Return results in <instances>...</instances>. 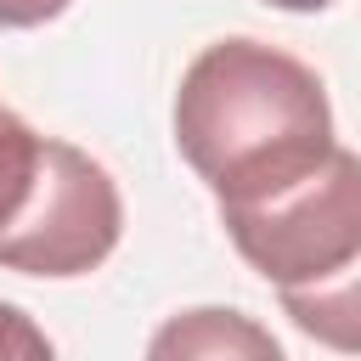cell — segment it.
I'll use <instances>...</instances> for the list:
<instances>
[{"mask_svg": "<svg viewBox=\"0 0 361 361\" xmlns=\"http://www.w3.org/2000/svg\"><path fill=\"white\" fill-rule=\"evenodd\" d=\"M39 164H45V135L23 118V113H11V107H0V231L17 220V209L28 203V192H34V180H39Z\"/></svg>", "mask_w": 361, "mask_h": 361, "instance_id": "8992f818", "label": "cell"}, {"mask_svg": "<svg viewBox=\"0 0 361 361\" xmlns=\"http://www.w3.org/2000/svg\"><path fill=\"white\" fill-rule=\"evenodd\" d=\"M175 147L220 209H254L333 158V102L310 62L231 34L203 45L175 90Z\"/></svg>", "mask_w": 361, "mask_h": 361, "instance_id": "6da1fadb", "label": "cell"}, {"mask_svg": "<svg viewBox=\"0 0 361 361\" xmlns=\"http://www.w3.org/2000/svg\"><path fill=\"white\" fill-rule=\"evenodd\" d=\"M141 361H288L265 322L231 305H192L152 327Z\"/></svg>", "mask_w": 361, "mask_h": 361, "instance_id": "277c9868", "label": "cell"}, {"mask_svg": "<svg viewBox=\"0 0 361 361\" xmlns=\"http://www.w3.org/2000/svg\"><path fill=\"white\" fill-rule=\"evenodd\" d=\"M220 226L276 293L338 276L361 259V152L333 147V158L299 186L254 209H220Z\"/></svg>", "mask_w": 361, "mask_h": 361, "instance_id": "7a4b0ae2", "label": "cell"}, {"mask_svg": "<svg viewBox=\"0 0 361 361\" xmlns=\"http://www.w3.org/2000/svg\"><path fill=\"white\" fill-rule=\"evenodd\" d=\"M124 237L118 180L73 141L51 135L39 180L17 220L0 231V265L23 276H90Z\"/></svg>", "mask_w": 361, "mask_h": 361, "instance_id": "3957f363", "label": "cell"}, {"mask_svg": "<svg viewBox=\"0 0 361 361\" xmlns=\"http://www.w3.org/2000/svg\"><path fill=\"white\" fill-rule=\"evenodd\" d=\"M73 0H0V28H39L51 17H62Z\"/></svg>", "mask_w": 361, "mask_h": 361, "instance_id": "ba28073f", "label": "cell"}, {"mask_svg": "<svg viewBox=\"0 0 361 361\" xmlns=\"http://www.w3.org/2000/svg\"><path fill=\"white\" fill-rule=\"evenodd\" d=\"M276 299H282V316L305 338L338 355H361V259L316 288H282Z\"/></svg>", "mask_w": 361, "mask_h": 361, "instance_id": "5b68a950", "label": "cell"}, {"mask_svg": "<svg viewBox=\"0 0 361 361\" xmlns=\"http://www.w3.org/2000/svg\"><path fill=\"white\" fill-rule=\"evenodd\" d=\"M265 6H276V11H327L333 0H265Z\"/></svg>", "mask_w": 361, "mask_h": 361, "instance_id": "9c48e42d", "label": "cell"}, {"mask_svg": "<svg viewBox=\"0 0 361 361\" xmlns=\"http://www.w3.org/2000/svg\"><path fill=\"white\" fill-rule=\"evenodd\" d=\"M0 361H56L45 327H39L28 310L6 305V299H0Z\"/></svg>", "mask_w": 361, "mask_h": 361, "instance_id": "52a82bcc", "label": "cell"}]
</instances>
